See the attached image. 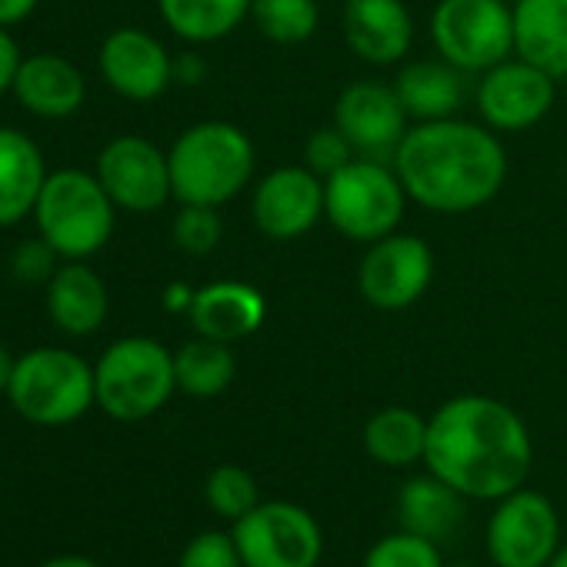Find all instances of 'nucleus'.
<instances>
[{"label": "nucleus", "instance_id": "26", "mask_svg": "<svg viewBox=\"0 0 567 567\" xmlns=\"http://www.w3.org/2000/svg\"><path fill=\"white\" fill-rule=\"evenodd\" d=\"M250 4L254 0H157L164 24L190 44H210L237 31Z\"/></svg>", "mask_w": 567, "mask_h": 567}, {"label": "nucleus", "instance_id": "23", "mask_svg": "<svg viewBox=\"0 0 567 567\" xmlns=\"http://www.w3.org/2000/svg\"><path fill=\"white\" fill-rule=\"evenodd\" d=\"M464 501L467 497L447 481H441L437 474L411 477L398 491V520L404 530L437 540V537H447L461 524Z\"/></svg>", "mask_w": 567, "mask_h": 567}, {"label": "nucleus", "instance_id": "4", "mask_svg": "<svg viewBox=\"0 0 567 567\" xmlns=\"http://www.w3.org/2000/svg\"><path fill=\"white\" fill-rule=\"evenodd\" d=\"M8 398L24 421L64 427L97 404V378L84 358L64 348H34L18 358Z\"/></svg>", "mask_w": 567, "mask_h": 567}, {"label": "nucleus", "instance_id": "27", "mask_svg": "<svg viewBox=\"0 0 567 567\" xmlns=\"http://www.w3.org/2000/svg\"><path fill=\"white\" fill-rule=\"evenodd\" d=\"M177 388L190 398H217L237 378V358L230 344L214 338H194L174 354Z\"/></svg>", "mask_w": 567, "mask_h": 567}, {"label": "nucleus", "instance_id": "38", "mask_svg": "<svg viewBox=\"0 0 567 567\" xmlns=\"http://www.w3.org/2000/svg\"><path fill=\"white\" fill-rule=\"evenodd\" d=\"M204 74H207V68H204V61L194 58V54H184V58L174 61V81H181V84H200Z\"/></svg>", "mask_w": 567, "mask_h": 567}, {"label": "nucleus", "instance_id": "6", "mask_svg": "<svg viewBox=\"0 0 567 567\" xmlns=\"http://www.w3.org/2000/svg\"><path fill=\"white\" fill-rule=\"evenodd\" d=\"M97 404L114 421H144L157 414L177 391L174 354L154 338L114 341L97 368Z\"/></svg>", "mask_w": 567, "mask_h": 567}, {"label": "nucleus", "instance_id": "5", "mask_svg": "<svg viewBox=\"0 0 567 567\" xmlns=\"http://www.w3.org/2000/svg\"><path fill=\"white\" fill-rule=\"evenodd\" d=\"M114 200L87 171L48 174L44 190L34 204L41 237L64 260H87L114 234Z\"/></svg>", "mask_w": 567, "mask_h": 567}, {"label": "nucleus", "instance_id": "10", "mask_svg": "<svg viewBox=\"0 0 567 567\" xmlns=\"http://www.w3.org/2000/svg\"><path fill=\"white\" fill-rule=\"evenodd\" d=\"M560 547V520L540 491H511L487 520V554L497 567H547Z\"/></svg>", "mask_w": 567, "mask_h": 567}, {"label": "nucleus", "instance_id": "14", "mask_svg": "<svg viewBox=\"0 0 567 567\" xmlns=\"http://www.w3.org/2000/svg\"><path fill=\"white\" fill-rule=\"evenodd\" d=\"M334 127L351 141L354 154L384 161L398 154L408 127V111L394 87L381 81H354L334 104Z\"/></svg>", "mask_w": 567, "mask_h": 567}, {"label": "nucleus", "instance_id": "22", "mask_svg": "<svg viewBox=\"0 0 567 567\" xmlns=\"http://www.w3.org/2000/svg\"><path fill=\"white\" fill-rule=\"evenodd\" d=\"M44 181L48 167L41 147L14 127H0V227H14L21 217L34 214Z\"/></svg>", "mask_w": 567, "mask_h": 567}, {"label": "nucleus", "instance_id": "8", "mask_svg": "<svg viewBox=\"0 0 567 567\" xmlns=\"http://www.w3.org/2000/svg\"><path fill=\"white\" fill-rule=\"evenodd\" d=\"M431 38L437 54L457 71H491L514 54V11L504 0H441Z\"/></svg>", "mask_w": 567, "mask_h": 567}, {"label": "nucleus", "instance_id": "20", "mask_svg": "<svg viewBox=\"0 0 567 567\" xmlns=\"http://www.w3.org/2000/svg\"><path fill=\"white\" fill-rule=\"evenodd\" d=\"M18 101L38 117H71L87 97L84 74L61 54H34L21 61L14 81Z\"/></svg>", "mask_w": 567, "mask_h": 567}, {"label": "nucleus", "instance_id": "28", "mask_svg": "<svg viewBox=\"0 0 567 567\" xmlns=\"http://www.w3.org/2000/svg\"><path fill=\"white\" fill-rule=\"evenodd\" d=\"M250 18L274 44H305L315 38L321 11L318 0H254Z\"/></svg>", "mask_w": 567, "mask_h": 567}, {"label": "nucleus", "instance_id": "11", "mask_svg": "<svg viewBox=\"0 0 567 567\" xmlns=\"http://www.w3.org/2000/svg\"><path fill=\"white\" fill-rule=\"evenodd\" d=\"M434 280V254L417 234H388L361 260L358 288L378 311H404L424 298Z\"/></svg>", "mask_w": 567, "mask_h": 567}, {"label": "nucleus", "instance_id": "25", "mask_svg": "<svg viewBox=\"0 0 567 567\" xmlns=\"http://www.w3.org/2000/svg\"><path fill=\"white\" fill-rule=\"evenodd\" d=\"M427 421L411 408H384L364 424V451L384 467H408L424 461Z\"/></svg>", "mask_w": 567, "mask_h": 567}, {"label": "nucleus", "instance_id": "16", "mask_svg": "<svg viewBox=\"0 0 567 567\" xmlns=\"http://www.w3.org/2000/svg\"><path fill=\"white\" fill-rule=\"evenodd\" d=\"M101 74L127 101H154L174 81L167 48L141 28H121L101 44Z\"/></svg>", "mask_w": 567, "mask_h": 567}, {"label": "nucleus", "instance_id": "9", "mask_svg": "<svg viewBox=\"0 0 567 567\" xmlns=\"http://www.w3.org/2000/svg\"><path fill=\"white\" fill-rule=\"evenodd\" d=\"M230 537L244 567H318L324 554L318 520L291 501L257 504L234 520Z\"/></svg>", "mask_w": 567, "mask_h": 567}, {"label": "nucleus", "instance_id": "19", "mask_svg": "<svg viewBox=\"0 0 567 567\" xmlns=\"http://www.w3.org/2000/svg\"><path fill=\"white\" fill-rule=\"evenodd\" d=\"M107 308H111L107 284L84 260L61 264L48 280V315L64 334L74 338L94 334L104 324Z\"/></svg>", "mask_w": 567, "mask_h": 567}, {"label": "nucleus", "instance_id": "21", "mask_svg": "<svg viewBox=\"0 0 567 567\" xmlns=\"http://www.w3.org/2000/svg\"><path fill=\"white\" fill-rule=\"evenodd\" d=\"M514 11V54L567 78V0H517Z\"/></svg>", "mask_w": 567, "mask_h": 567}, {"label": "nucleus", "instance_id": "29", "mask_svg": "<svg viewBox=\"0 0 567 567\" xmlns=\"http://www.w3.org/2000/svg\"><path fill=\"white\" fill-rule=\"evenodd\" d=\"M204 497L210 504L214 514L227 517V520H240L247 511H254L260 504L257 494V481L250 477V471L237 467V464H220L207 474L204 484Z\"/></svg>", "mask_w": 567, "mask_h": 567}, {"label": "nucleus", "instance_id": "17", "mask_svg": "<svg viewBox=\"0 0 567 567\" xmlns=\"http://www.w3.org/2000/svg\"><path fill=\"white\" fill-rule=\"evenodd\" d=\"M267 321V301L244 280H214L194 295L190 324L200 338H214L224 344L244 341L257 334Z\"/></svg>", "mask_w": 567, "mask_h": 567}, {"label": "nucleus", "instance_id": "18", "mask_svg": "<svg viewBox=\"0 0 567 567\" xmlns=\"http://www.w3.org/2000/svg\"><path fill=\"white\" fill-rule=\"evenodd\" d=\"M344 38L361 61L394 64L411 51L414 21L404 0H348Z\"/></svg>", "mask_w": 567, "mask_h": 567}, {"label": "nucleus", "instance_id": "37", "mask_svg": "<svg viewBox=\"0 0 567 567\" xmlns=\"http://www.w3.org/2000/svg\"><path fill=\"white\" fill-rule=\"evenodd\" d=\"M41 0H0V28H14L34 14Z\"/></svg>", "mask_w": 567, "mask_h": 567}, {"label": "nucleus", "instance_id": "24", "mask_svg": "<svg viewBox=\"0 0 567 567\" xmlns=\"http://www.w3.org/2000/svg\"><path fill=\"white\" fill-rule=\"evenodd\" d=\"M394 91L408 117L444 121V117H454V111L464 101V78L447 61H414L398 74Z\"/></svg>", "mask_w": 567, "mask_h": 567}, {"label": "nucleus", "instance_id": "1", "mask_svg": "<svg viewBox=\"0 0 567 567\" xmlns=\"http://www.w3.org/2000/svg\"><path fill=\"white\" fill-rule=\"evenodd\" d=\"M424 464L464 497L501 501L524 484L534 444L520 414L504 401L461 394L431 414Z\"/></svg>", "mask_w": 567, "mask_h": 567}, {"label": "nucleus", "instance_id": "40", "mask_svg": "<svg viewBox=\"0 0 567 567\" xmlns=\"http://www.w3.org/2000/svg\"><path fill=\"white\" fill-rule=\"evenodd\" d=\"M41 567H101L97 560H91V557H81V554H64V557H51V560H44Z\"/></svg>", "mask_w": 567, "mask_h": 567}, {"label": "nucleus", "instance_id": "33", "mask_svg": "<svg viewBox=\"0 0 567 567\" xmlns=\"http://www.w3.org/2000/svg\"><path fill=\"white\" fill-rule=\"evenodd\" d=\"M177 567H244V560L230 534L204 530L184 547Z\"/></svg>", "mask_w": 567, "mask_h": 567}, {"label": "nucleus", "instance_id": "12", "mask_svg": "<svg viewBox=\"0 0 567 567\" xmlns=\"http://www.w3.org/2000/svg\"><path fill=\"white\" fill-rule=\"evenodd\" d=\"M97 181L111 194V200L134 214H151L174 197L171 161L147 137L124 134L114 137L97 157Z\"/></svg>", "mask_w": 567, "mask_h": 567}, {"label": "nucleus", "instance_id": "3", "mask_svg": "<svg viewBox=\"0 0 567 567\" xmlns=\"http://www.w3.org/2000/svg\"><path fill=\"white\" fill-rule=\"evenodd\" d=\"M167 161L174 197L181 204L220 207L247 187L257 157L240 127L227 121H204L174 141Z\"/></svg>", "mask_w": 567, "mask_h": 567}, {"label": "nucleus", "instance_id": "13", "mask_svg": "<svg viewBox=\"0 0 567 567\" xmlns=\"http://www.w3.org/2000/svg\"><path fill=\"white\" fill-rule=\"evenodd\" d=\"M554 81L524 58H507L484 71L477 84V107L491 131H527L554 107Z\"/></svg>", "mask_w": 567, "mask_h": 567}, {"label": "nucleus", "instance_id": "34", "mask_svg": "<svg viewBox=\"0 0 567 567\" xmlns=\"http://www.w3.org/2000/svg\"><path fill=\"white\" fill-rule=\"evenodd\" d=\"M58 250L41 237V240H24L14 254H11V270L14 277H21L24 284H48L58 270Z\"/></svg>", "mask_w": 567, "mask_h": 567}, {"label": "nucleus", "instance_id": "35", "mask_svg": "<svg viewBox=\"0 0 567 567\" xmlns=\"http://www.w3.org/2000/svg\"><path fill=\"white\" fill-rule=\"evenodd\" d=\"M21 48L18 41L11 38L8 28H0V94L4 91H14V81H18V71H21Z\"/></svg>", "mask_w": 567, "mask_h": 567}, {"label": "nucleus", "instance_id": "31", "mask_svg": "<svg viewBox=\"0 0 567 567\" xmlns=\"http://www.w3.org/2000/svg\"><path fill=\"white\" fill-rule=\"evenodd\" d=\"M224 237V224L217 217V207L207 204H181V214L174 217V244L190 254L204 257L210 254Z\"/></svg>", "mask_w": 567, "mask_h": 567}, {"label": "nucleus", "instance_id": "2", "mask_svg": "<svg viewBox=\"0 0 567 567\" xmlns=\"http://www.w3.org/2000/svg\"><path fill=\"white\" fill-rule=\"evenodd\" d=\"M411 200L437 214H467L497 197L507 177L504 144L491 127L444 117L411 127L394 154Z\"/></svg>", "mask_w": 567, "mask_h": 567}, {"label": "nucleus", "instance_id": "41", "mask_svg": "<svg viewBox=\"0 0 567 567\" xmlns=\"http://www.w3.org/2000/svg\"><path fill=\"white\" fill-rule=\"evenodd\" d=\"M547 567H567V544H560V547L554 550V557L547 560Z\"/></svg>", "mask_w": 567, "mask_h": 567}, {"label": "nucleus", "instance_id": "39", "mask_svg": "<svg viewBox=\"0 0 567 567\" xmlns=\"http://www.w3.org/2000/svg\"><path fill=\"white\" fill-rule=\"evenodd\" d=\"M14 358H11V351L0 344V394H8V388H11V378H14Z\"/></svg>", "mask_w": 567, "mask_h": 567}, {"label": "nucleus", "instance_id": "36", "mask_svg": "<svg viewBox=\"0 0 567 567\" xmlns=\"http://www.w3.org/2000/svg\"><path fill=\"white\" fill-rule=\"evenodd\" d=\"M194 295H197V291L190 288V284H184V280L167 284V288H164V308H167L171 315H190Z\"/></svg>", "mask_w": 567, "mask_h": 567}, {"label": "nucleus", "instance_id": "7", "mask_svg": "<svg viewBox=\"0 0 567 567\" xmlns=\"http://www.w3.org/2000/svg\"><path fill=\"white\" fill-rule=\"evenodd\" d=\"M408 190L398 171L384 161L354 157L348 167L324 181V217L351 240L374 244L398 230L404 217Z\"/></svg>", "mask_w": 567, "mask_h": 567}, {"label": "nucleus", "instance_id": "32", "mask_svg": "<svg viewBox=\"0 0 567 567\" xmlns=\"http://www.w3.org/2000/svg\"><path fill=\"white\" fill-rule=\"evenodd\" d=\"M354 161V147L351 141L338 131V127H318L311 137H308V147H305V164L318 174V177H331L338 174L341 167H348Z\"/></svg>", "mask_w": 567, "mask_h": 567}, {"label": "nucleus", "instance_id": "30", "mask_svg": "<svg viewBox=\"0 0 567 567\" xmlns=\"http://www.w3.org/2000/svg\"><path fill=\"white\" fill-rule=\"evenodd\" d=\"M364 567H444V564H441V554L431 537L398 530V534L381 537L368 550Z\"/></svg>", "mask_w": 567, "mask_h": 567}, {"label": "nucleus", "instance_id": "15", "mask_svg": "<svg viewBox=\"0 0 567 567\" xmlns=\"http://www.w3.org/2000/svg\"><path fill=\"white\" fill-rule=\"evenodd\" d=\"M250 214L260 234L295 240L324 217V177L298 164L277 167L257 184Z\"/></svg>", "mask_w": 567, "mask_h": 567}]
</instances>
